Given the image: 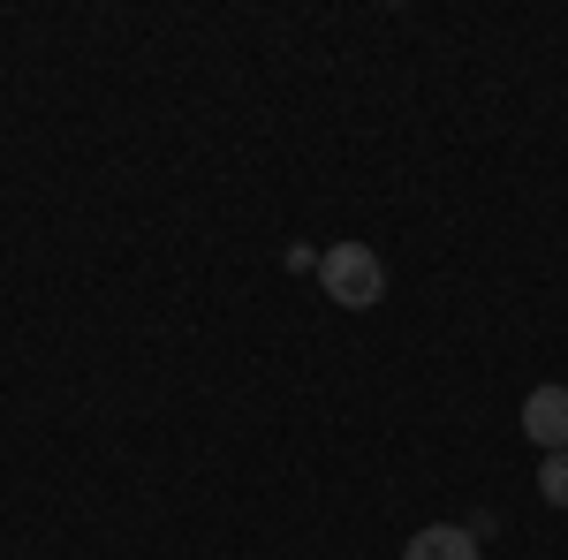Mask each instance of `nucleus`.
I'll list each match as a JSON object with an SVG mask.
<instances>
[{
  "instance_id": "2",
  "label": "nucleus",
  "mask_w": 568,
  "mask_h": 560,
  "mask_svg": "<svg viewBox=\"0 0 568 560\" xmlns=\"http://www.w3.org/2000/svg\"><path fill=\"white\" fill-rule=\"evenodd\" d=\"M524 431L546 447V455H568V387H530Z\"/></svg>"
},
{
  "instance_id": "1",
  "label": "nucleus",
  "mask_w": 568,
  "mask_h": 560,
  "mask_svg": "<svg viewBox=\"0 0 568 560\" xmlns=\"http://www.w3.org/2000/svg\"><path fill=\"white\" fill-rule=\"evenodd\" d=\"M318 281H326V303H342V310H372L387 296V265H379L372 243H334L318 258Z\"/></svg>"
},
{
  "instance_id": "3",
  "label": "nucleus",
  "mask_w": 568,
  "mask_h": 560,
  "mask_svg": "<svg viewBox=\"0 0 568 560\" xmlns=\"http://www.w3.org/2000/svg\"><path fill=\"white\" fill-rule=\"evenodd\" d=\"M402 560H478V538H470V522H425Z\"/></svg>"
},
{
  "instance_id": "4",
  "label": "nucleus",
  "mask_w": 568,
  "mask_h": 560,
  "mask_svg": "<svg viewBox=\"0 0 568 560\" xmlns=\"http://www.w3.org/2000/svg\"><path fill=\"white\" fill-rule=\"evenodd\" d=\"M538 492H546L554 508H568V455H546V470H538Z\"/></svg>"
}]
</instances>
